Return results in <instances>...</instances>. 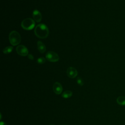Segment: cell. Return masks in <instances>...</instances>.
I'll use <instances>...</instances> for the list:
<instances>
[{"mask_svg": "<svg viewBox=\"0 0 125 125\" xmlns=\"http://www.w3.org/2000/svg\"><path fill=\"white\" fill-rule=\"evenodd\" d=\"M35 35L41 39H45L49 35V30L47 26L43 23L38 24L34 30Z\"/></svg>", "mask_w": 125, "mask_h": 125, "instance_id": "cell-1", "label": "cell"}, {"mask_svg": "<svg viewBox=\"0 0 125 125\" xmlns=\"http://www.w3.org/2000/svg\"><path fill=\"white\" fill-rule=\"evenodd\" d=\"M9 40L12 45L13 46L17 45L21 42V35L17 31H12L9 35Z\"/></svg>", "mask_w": 125, "mask_h": 125, "instance_id": "cell-2", "label": "cell"}, {"mask_svg": "<svg viewBox=\"0 0 125 125\" xmlns=\"http://www.w3.org/2000/svg\"><path fill=\"white\" fill-rule=\"evenodd\" d=\"M35 25L34 21L31 18H26L24 19L21 23V26L22 28L26 30H30L32 29Z\"/></svg>", "mask_w": 125, "mask_h": 125, "instance_id": "cell-3", "label": "cell"}, {"mask_svg": "<svg viewBox=\"0 0 125 125\" xmlns=\"http://www.w3.org/2000/svg\"><path fill=\"white\" fill-rule=\"evenodd\" d=\"M47 61L51 62H57L59 60V56L57 53L53 51H48L45 55Z\"/></svg>", "mask_w": 125, "mask_h": 125, "instance_id": "cell-4", "label": "cell"}, {"mask_svg": "<svg viewBox=\"0 0 125 125\" xmlns=\"http://www.w3.org/2000/svg\"><path fill=\"white\" fill-rule=\"evenodd\" d=\"M17 53L21 56H26L28 54L27 48L23 45H19L16 48Z\"/></svg>", "mask_w": 125, "mask_h": 125, "instance_id": "cell-5", "label": "cell"}, {"mask_svg": "<svg viewBox=\"0 0 125 125\" xmlns=\"http://www.w3.org/2000/svg\"><path fill=\"white\" fill-rule=\"evenodd\" d=\"M66 74L68 77L73 79L77 76L78 71L74 67H69L67 69Z\"/></svg>", "mask_w": 125, "mask_h": 125, "instance_id": "cell-6", "label": "cell"}, {"mask_svg": "<svg viewBox=\"0 0 125 125\" xmlns=\"http://www.w3.org/2000/svg\"><path fill=\"white\" fill-rule=\"evenodd\" d=\"M53 91L56 94H60L62 93V87L60 83L58 82H55L53 86Z\"/></svg>", "mask_w": 125, "mask_h": 125, "instance_id": "cell-7", "label": "cell"}, {"mask_svg": "<svg viewBox=\"0 0 125 125\" xmlns=\"http://www.w3.org/2000/svg\"><path fill=\"white\" fill-rule=\"evenodd\" d=\"M33 18L36 22H40L42 19V16L41 12L37 9H35L33 12Z\"/></svg>", "mask_w": 125, "mask_h": 125, "instance_id": "cell-8", "label": "cell"}, {"mask_svg": "<svg viewBox=\"0 0 125 125\" xmlns=\"http://www.w3.org/2000/svg\"><path fill=\"white\" fill-rule=\"evenodd\" d=\"M37 47L38 50L41 53H43L46 51V47L44 45V44L41 41H39L37 42Z\"/></svg>", "mask_w": 125, "mask_h": 125, "instance_id": "cell-9", "label": "cell"}, {"mask_svg": "<svg viewBox=\"0 0 125 125\" xmlns=\"http://www.w3.org/2000/svg\"><path fill=\"white\" fill-rule=\"evenodd\" d=\"M117 103L121 105H125V97L123 96L118 97L117 99Z\"/></svg>", "mask_w": 125, "mask_h": 125, "instance_id": "cell-10", "label": "cell"}, {"mask_svg": "<svg viewBox=\"0 0 125 125\" xmlns=\"http://www.w3.org/2000/svg\"><path fill=\"white\" fill-rule=\"evenodd\" d=\"M72 95V92L71 91L66 90L62 93V96L65 99H67L70 97Z\"/></svg>", "mask_w": 125, "mask_h": 125, "instance_id": "cell-11", "label": "cell"}, {"mask_svg": "<svg viewBox=\"0 0 125 125\" xmlns=\"http://www.w3.org/2000/svg\"><path fill=\"white\" fill-rule=\"evenodd\" d=\"M13 49V47L11 46H7L3 50V52L4 54H9L12 51Z\"/></svg>", "mask_w": 125, "mask_h": 125, "instance_id": "cell-12", "label": "cell"}, {"mask_svg": "<svg viewBox=\"0 0 125 125\" xmlns=\"http://www.w3.org/2000/svg\"><path fill=\"white\" fill-rule=\"evenodd\" d=\"M45 62V59L43 57H40L37 60V62L39 64H43Z\"/></svg>", "mask_w": 125, "mask_h": 125, "instance_id": "cell-13", "label": "cell"}, {"mask_svg": "<svg viewBox=\"0 0 125 125\" xmlns=\"http://www.w3.org/2000/svg\"><path fill=\"white\" fill-rule=\"evenodd\" d=\"M77 83L80 86H82L83 84V80L80 77H78L77 78Z\"/></svg>", "mask_w": 125, "mask_h": 125, "instance_id": "cell-14", "label": "cell"}, {"mask_svg": "<svg viewBox=\"0 0 125 125\" xmlns=\"http://www.w3.org/2000/svg\"><path fill=\"white\" fill-rule=\"evenodd\" d=\"M28 58L30 60H34V57H33V56L32 55H31V54H28Z\"/></svg>", "mask_w": 125, "mask_h": 125, "instance_id": "cell-15", "label": "cell"}, {"mask_svg": "<svg viewBox=\"0 0 125 125\" xmlns=\"http://www.w3.org/2000/svg\"><path fill=\"white\" fill-rule=\"evenodd\" d=\"M0 125H7V124L2 121H1L0 123Z\"/></svg>", "mask_w": 125, "mask_h": 125, "instance_id": "cell-16", "label": "cell"}, {"mask_svg": "<svg viewBox=\"0 0 125 125\" xmlns=\"http://www.w3.org/2000/svg\"><path fill=\"white\" fill-rule=\"evenodd\" d=\"M54 125V124H51V125Z\"/></svg>", "mask_w": 125, "mask_h": 125, "instance_id": "cell-17", "label": "cell"}, {"mask_svg": "<svg viewBox=\"0 0 125 125\" xmlns=\"http://www.w3.org/2000/svg\"></svg>", "mask_w": 125, "mask_h": 125, "instance_id": "cell-18", "label": "cell"}]
</instances>
